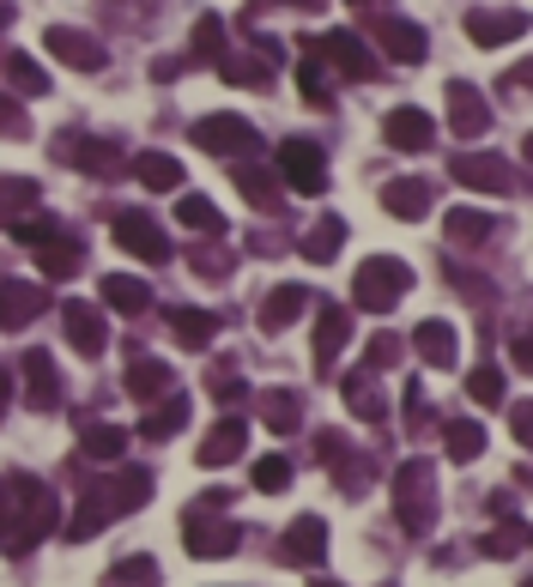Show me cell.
<instances>
[{
  "instance_id": "83f0119b",
  "label": "cell",
  "mask_w": 533,
  "mask_h": 587,
  "mask_svg": "<svg viewBox=\"0 0 533 587\" xmlns=\"http://www.w3.org/2000/svg\"><path fill=\"white\" fill-rule=\"evenodd\" d=\"M339 340H346V315H339V309H327V315H322V345H315V369H327V364H334Z\"/></svg>"
},
{
  "instance_id": "7dc6e473",
  "label": "cell",
  "mask_w": 533,
  "mask_h": 587,
  "mask_svg": "<svg viewBox=\"0 0 533 587\" xmlns=\"http://www.w3.org/2000/svg\"><path fill=\"white\" fill-rule=\"evenodd\" d=\"M528 164H533V140H528Z\"/></svg>"
},
{
  "instance_id": "7bdbcfd3",
  "label": "cell",
  "mask_w": 533,
  "mask_h": 587,
  "mask_svg": "<svg viewBox=\"0 0 533 587\" xmlns=\"http://www.w3.org/2000/svg\"><path fill=\"white\" fill-rule=\"evenodd\" d=\"M0 128H7V133H19V128H25V116H19V109H7V104H0Z\"/></svg>"
},
{
  "instance_id": "f35d334b",
  "label": "cell",
  "mask_w": 533,
  "mask_h": 587,
  "mask_svg": "<svg viewBox=\"0 0 533 587\" xmlns=\"http://www.w3.org/2000/svg\"><path fill=\"white\" fill-rule=\"evenodd\" d=\"M164 388H170V376L158 364H140V369H134V394H140V400H152V394H164Z\"/></svg>"
},
{
  "instance_id": "d4e9b609",
  "label": "cell",
  "mask_w": 533,
  "mask_h": 587,
  "mask_svg": "<svg viewBox=\"0 0 533 587\" xmlns=\"http://www.w3.org/2000/svg\"><path fill=\"white\" fill-rule=\"evenodd\" d=\"M236 188H243V195H248V207H274V176H267V171H255V164H236Z\"/></svg>"
},
{
  "instance_id": "6da1fadb",
  "label": "cell",
  "mask_w": 533,
  "mask_h": 587,
  "mask_svg": "<svg viewBox=\"0 0 533 587\" xmlns=\"http://www.w3.org/2000/svg\"><path fill=\"white\" fill-rule=\"evenodd\" d=\"M401 291H413V273H406L401 261L376 255V261L358 267V303H364V309H394V297H401Z\"/></svg>"
},
{
  "instance_id": "7402d4cb",
  "label": "cell",
  "mask_w": 533,
  "mask_h": 587,
  "mask_svg": "<svg viewBox=\"0 0 533 587\" xmlns=\"http://www.w3.org/2000/svg\"><path fill=\"white\" fill-rule=\"evenodd\" d=\"M449 340H455V333H449L442 321H425V327H418V352H425L430 364H455V345H449Z\"/></svg>"
},
{
  "instance_id": "ba28073f",
  "label": "cell",
  "mask_w": 533,
  "mask_h": 587,
  "mask_svg": "<svg viewBox=\"0 0 533 587\" xmlns=\"http://www.w3.org/2000/svg\"><path fill=\"white\" fill-rule=\"evenodd\" d=\"M382 133H389L394 152H425L430 133H437V121H430L425 109H394V116L382 121Z\"/></svg>"
},
{
  "instance_id": "4316f807",
  "label": "cell",
  "mask_w": 533,
  "mask_h": 587,
  "mask_svg": "<svg viewBox=\"0 0 533 587\" xmlns=\"http://www.w3.org/2000/svg\"><path fill=\"white\" fill-rule=\"evenodd\" d=\"M7 291H13V297H7V303H0V321H31V315H37L43 309V297H37V285H7Z\"/></svg>"
},
{
  "instance_id": "e575fe53",
  "label": "cell",
  "mask_w": 533,
  "mask_h": 587,
  "mask_svg": "<svg viewBox=\"0 0 533 587\" xmlns=\"http://www.w3.org/2000/svg\"><path fill=\"white\" fill-rule=\"evenodd\" d=\"M479 448H485L479 424H455V431H449V455H455V460H479Z\"/></svg>"
},
{
  "instance_id": "2e32d148",
  "label": "cell",
  "mask_w": 533,
  "mask_h": 587,
  "mask_svg": "<svg viewBox=\"0 0 533 587\" xmlns=\"http://www.w3.org/2000/svg\"><path fill=\"white\" fill-rule=\"evenodd\" d=\"M243 455V424H219V431H212V443H200V467H224V460H236Z\"/></svg>"
},
{
  "instance_id": "c3c4849f",
  "label": "cell",
  "mask_w": 533,
  "mask_h": 587,
  "mask_svg": "<svg viewBox=\"0 0 533 587\" xmlns=\"http://www.w3.org/2000/svg\"><path fill=\"white\" fill-rule=\"evenodd\" d=\"M351 7H364V0H351Z\"/></svg>"
},
{
  "instance_id": "d6a6232c",
  "label": "cell",
  "mask_w": 533,
  "mask_h": 587,
  "mask_svg": "<svg viewBox=\"0 0 533 587\" xmlns=\"http://www.w3.org/2000/svg\"><path fill=\"white\" fill-rule=\"evenodd\" d=\"M298 85H303V104H327V73H322V55L298 67Z\"/></svg>"
},
{
  "instance_id": "d6986e66",
  "label": "cell",
  "mask_w": 533,
  "mask_h": 587,
  "mask_svg": "<svg viewBox=\"0 0 533 587\" xmlns=\"http://www.w3.org/2000/svg\"><path fill=\"white\" fill-rule=\"evenodd\" d=\"M37 207V183H19V176H0V224H13L19 212Z\"/></svg>"
},
{
  "instance_id": "ee69618b",
  "label": "cell",
  "mask_w": 533,
  "mask_h": 587,
  "mask_svg": "<svg viewBox=\"0 0 533 587\" xmlns=\"http://www.w3.org/2000/svg\"><path fill=\"white\" fill-rule=\"evenodd\" d=\"M503 85H533V61H521V67H515V73H509V79H503Z\"/></svg>"
},
{
  "instance_id": "f907efd6",
  "label": "cell",
  "mask_w": 533,
  "mask_h": 587,
  "mask_svg": "<svg viewBox=\"0 0 533 587\" xmlns=\"http://www.w3.org/2000/svg\"><path fill=\"white\" fill-rule=\"evenodd\" d=\"M528 587H533V582H528Z\"/></svg>"
},
{
  "instance_id": "f6af8a7d",
  "label": "cell",
  "mask_w": 533,
  "mask_h": 587,
  "mask_svg": "<svg viewBox=\"0 0 533 587\" xmlns=\"http://www.w3.org/2000/svg\"><path fill=\"white\" fill-rule=\"evenodd\" d=\"M286 7H322V0H286Z\"/></svg>"
},
{
  "instance_id": "8d00e7d4",
  "label": "cell",
  "mask_w": 533,
  "mask_h": 587,
  "mask_svg": "<svg viewBox=\"0 0 533 587\" xmlns=\"http://www.w3.org/2000/svg\"><path fill=\"white\" fill-rule=\"evenodd\" d=\"M467 394H473L479 406H497V400H503V376H497V369H473Z\"/></svg>"
},
{
  "instance_id": "cb8c5ba5",
  "label": "cell",
  "mask_w": 533,
  "mask_h": 587,
  "mask_svg": "<svg viewBox=\"0 0 533 587\" xmlns=\"http://www.w3.org/2000/svg\"><path fill=\"white\" fill-rule=\"evenodd\" d=\"M121 448H128V431H116V424H92L85 431V455L92 460H116Z\"/></svg>"
},
{
  "instance_id": "ffe728a7",
  "label": "cell",
  "mask_w": 533,
  "mask_h": 587,
  "mask_svg": "<svg viewBox=\"0 0 533 587\" xmlns=\"http://www.w3.org/2000/svg\"><path fill=\"white\" fill-rule=\"evenodd\" d=\"M104 303H109V309H121V315H140L146 309V285H140V279H104Z\"/></svg>"
},
{
  "instance_id": "5b68a950",
  "label": "cell",
  "mask_w": 533,
  "mask_h": 587,
  "mask_svg": "<svg viewBox=\"0 0 533 587\" xmlns=\"http://www.w3.org/2000/svg\"><path fill=\"white\" fill-rule=\"evenodd\" d=\"M43 43H49V49L61 55L67 67H79V73H97V67L109 61V55L97 49V43L85 37V31H67V25H49V31H43Z\"/></svg>"
},
{
  "instance_id": "bcb514c9",
  "label": "cell",
  "mask_w": 533,
  "mask_h": 587,
  "mask_svg": "<svg viewBox=\"0 0 533 587\" xmlns=\"http://www.w3.org/2000/svg\"><path fill=\"white\" fill-rule=\"evenodd\" d=\"M7 19H13V7H0V25H7Z\"/></svg>"
},
{
  "instance_id": "74e56055",
  "label": "cell",
  "mask_w": 533,
  "mask_h": 587,
  "mask_svg": "<svg viewBox=\"0 0 533 587\" xmlns=\"http://www.w3.org/2000/svg\"><path fill=\"white\" fill-rule=\"evenodd\" d=\"M183 418H188V406H183V400L158 406V412L146 418V436H170V431H176V424H183Z\"/></svg>"
},
{
  "instance_id": "9a60e30c",
  "label": "cell",
  "mask_w": 533,
  "mask_h": 587,
  "mask_svg": "<svg viewBox=\"0 0 533 587\" xmlns=\"http://www.w3.org/2000/svg\"><path fill=\"white\" fill-rule=\"evenodd\" d=\"M67 333H79V352H85V357L104 352V321H97L85 303H67Z\"/></svg>"
},
{
  "instance_id": "681fc988",
  "label": "cell",
  "mask_w": 533,
  "mask_h": 587,
  "mask_svg": "<svg viewBox=\"0 0 533 587\" xmlns=\"http://www.w3.org/2000/svg\"><path fill=\"white\" fill-rule=\"evenodd\" d=\"M322 587H334V582H322Z\"/></svg>"
},
{
  "instance_id": "30bf717a",
  "label": "cell",
  "mask_w": 533,
  "mask_h": 587,
  "mask_svg": "<svg viewBox=\"0 0 533 587\" xmlns=\"http://www.w3.org/2000/svg\"><path fill=\"white\" fill-rule=\"evenodd\" d=\"M55 157H61V164H79V171H92V176H104V171H116V164H121V152H109L104 140H73V133H61Z\"/></svg>"
},
{
  "instance_id": "277c9868",
  "label": "cell",
  "mask_w": 533,
  "mask_h": 587,
  "mask_svg": "<svg viewBox=\"0 0 533 587\" xmlns=\"http://www.w3.org/2000/svg\"><path fill=\"white\" fill-rule=\"evenodd\" d=\"M195 145H207L212 157H236L243 145H255V128H248L243 116H207V121H195Z\"/></svg>"
},
{
  "instance_id": "b9f144b4",
  "label": "cell",
  "mask_w": 533,
  "mask_h": 587,
  "mask_svg": "<svg viewBox=\"0 0 533 587\" xmlns=\"http://www.w3.org/2000/svg\"><path fill=\"white\" fill-rule=\"evenodd\" d=\"M515 431H521V443L533 448V406H515Z\"/></svg>"
},
{
  "instance_id": "52a82bcc",
  "label": "cell",
  "mask_w": 533,
  "mask_h": 587,
  "mask_svg": "<svg viewBox=\"0 0 533 587\" xmlns=\"http://www.w3.org/2000/svg\"><path fill=\"white\" fill-rule=\"evenodd\" d=\"M116 243L128 248V255H140V261H164V255H170L164 236H158V224L140 219V212H121V219H116Z\"/></svg>"
},
{
  "instance_id": "7c38bea8",
  "label": "cell",
  "mask_w": 533,
  "mask_h": 587,
  "mask_svg": "<svg viewBox=\"0 0 533 587\" xmlns=\"http://www.w3.org/2000/svg\"><path fill=\"white\" fill-rule=\"evenodd\" d=\"M449 121H455V133H485V121H491V109L479 104V92L473 85H449Z\"/></svg>"
},
{
  "instance_id": "603a6c76",
  "label": "cell",
  "mask_w": 533,
  "mask_h": 587,
  "mask_svg": "<svg viewBox=\"0 0 533 587\" xmlns=\"http://www.w3.org/2000/svg\"><path fill=\"white\" fill-rule=\"evenodd\" d=\"M236 539H231V527H200V521H188V551H195V557H212V551H231Z\"/></svg>"
},
{
  "instance_id": "836d02e7",
  "label": "cell",
  "mask_w": 533,
  "mask_h": 587,
  "mask_svg": "<svg viewBox=\"0 0 533 587\" xmlns=\"http://www.w3.org/2000/svg\"><path fill=\"white\" fill-rule=\"evenodd\" d=\"M286 479H291V460L286 455L255 460V491H286Z\"/></svg>"
},
{
  "instance_id": "f1b7e54d",
  "label": "cell",
  "mask_w": 533,
  "mask_h": 587,
  "mask_svg": "<svg viewBox=\"0 0 533 587\" xmlns=\"http://www.w3.org/2000/svg\"><path fill=\"white\" fill-rule=\"evenodd\" d=\"M449 236H455V243H479V236H491V219H485V212L455 207V212H449Z\"/></svg>"
},
{
  "instance_id": "d590c367",
  "label": "cell",
  "mask_w": 533,
  "mask_h": 587,
  "mask_svg": "<svg viewBox=\"0 0 533 587\" xmlns=\"http://www.w3.org/2000/svg\"><path fill=\"white\" fill-rule=\"evenodd\" d=\"M195 49L207 55V61H224V25L219 19H200L195 25Z\"/></svg>"
},
{
  "instance_id": "5bb4252c",
  "label": "cell",
  "mask_w": 533,
  "mask_h": 587,
  "mask_svg": "<svg viewBox=\"0 0 533 587\" xmlns=\"http://www.w3.org/2000/svg\"><path fill=\"white\" fill-rule=\"evenodd\" d=\"M382 207H389L394 219H425V212H430V188L425 183H389V188H382Z\"/></svg>"
},
{
  "instance_id": "9c48e42d",
  "label": "cell",
  "mask_w": 533,
  "mask_h": 587,
  "mask_svg": "<svg viewBox=\"0 0 533 587\" xmlns=\"http://www.w3.org/2000/svg\"><path fill=\"white\" fill-rule=\"evenodd\" d=\"M322 61H334L339 73H351V79H370V73H376V61L364 55V43L351 37V31H327V37H322Z\"/></svg>"
},
{
  "instance_id": "44dd1931",
  "label": "cell",
  "mask_w": 533,
  "mask_h": 587,
  "mask_svg": "<svg viewBox=\"0 0 533 587\" xmlns=\"http://www.w3.org/2000/svg\"><path fill=\"white\" fill-rule=\"evenodd\" d=\"M170 327L183 333V345H207L212 333H219V321H212V315H200V309H170Z\"/></svg>"
},
{
  "instance_id": "4dcf8cb0",
  "label": "cell",
  "mask_w": 533,
  "mask_h": 587,
  "mask_svg": "<svg viewBox=\"0 0 533 587\" xmlns=\"http://www.w3.org/2000/svg\"><path fill=\"white\" fill-rule=\"evenodd\" d=\"M25 369H31V400H37V406H55V376H49V357H43V352H31V357H25Z\"/></svg>"
},
{
  "instance_id": "ac0fdd59",
  "label": "cell",
  "mask_w": 533,
  "mask_h": 587,
  "mask_svg": "<svg viewBox=\"0 0 533 587\" xmlns=\"http://www.w3.org/2000/svg\"><path fill=\"white\" fill-rule=\"evenodd\" d=\"M134 171H140V183H146V188H158V195L183 183V164H176V157H164V152H146Z\"/></svg>"
},
{
  "instance_id": "60d3db41",
  "label": "cell",
  "mask_w": 533,
  "mask_h": 587,
  "mask_svg": "<svg viewBox=\"0 0 533 587\" xmlns=\"http://www.w3.org/2000/svg\"><path fill=\"white\" fill-rule=\"evenodd\" d=\"M267 418H274L279 431H291V418H298V400H291V394H274V400H267Z\"/></svg>"
},
{
  "instance_id": "7a4b0ae2",
  "label": "cell",
  "mask_w": 533,
  "mask_h": 587,
  "mask_svg": "<svg viewBox=\"0 0 533 587\" xmlns=\"http://www.w3.org/2000/svg\"><path fill=\"white\" fill-rule=\"evenodd\" d=\"M279 171L291 176L298 195H322V188H327V157L315 152L310 140H286V145H279Z\"/></svg>"
},
{
  "instance_id": "e0dca14e",
  "label": "cell",
  "mask_w": 533,
  "mask_h": 587,
  "mask_svg": "<svg viewBox=\"0 0 533 587\" xmlns=\"http://www.w3.org/2000/svg\"><path fill=\"white\" fill-rule=\"evenodd\" d=\"M298 315H303V291L298 285H279L274 303H260V327H267V333H279V327L298 321Z\"/></svg>"
},
{
  "instance_id": "f546056e",
  "label": "cell",
  "mask_w": 533,
  "mask_h": 587,
  "mask_svg": "<svg viewBox=\"0 0 533 587\" xmlns=\"http://www.w3.org/2000/svg\"><path fill=\"white\" fill-rule=\"evenodd\" d=\"M176 219L183 224H195V231H224V219H219V207H207V200H176Z\"/></svg>"
},
{
  "instance_id": "1f68e13d",
  "label": "cell",
  "mask_w": 533,
  "mask_h": 587,
  "mask_svg": "<svg viewBox=\"0 0 533 587\" xmlns=\"http://www.w3.org/2000/svg\"><path fill=\"white\" fill-rule=\"evenodd\" d=\"M7 73H13V85H19V92H49V73H43V67L37 61H25V55H13V61H7Z\"/></svg>"
},
{
  "instance_id": "3957f363",
  "label": "cell",
  "mask_w": 533,
  "mask_h": 587,
  "mask_svg": "<svg viewBox=\"0 0 533 587\" xmlns=\"http://www.w3.org/2000/svg\"><path fill=\"white\" fill-rule=\"evenodd\" d=\"M455 183L485 188V195H509L515 176H509V164H503V157H491V152H461L455 157Z\"/></svg>"
},
{
  "instance_id": "8992f818",
  "label": "cell",
  "mask_w": 533,
  "mask_h": 587,
  "mask_svg": "<svg viewBox=\"0 0 533 587\" xmlns=\"http://www.w3.org/2000/svg\"><path fill=\"white\" fill-rule=\"evenodd\" d=\"M528 31V13L521 7H503V13H467V37L479 43V49H497V43L521 37Z\"/></svg>"
},
{
  "instance_id": "484cf974",
  "label": "cell",
  "mask_w": 533,
  "mask_h": 587,
  "mask_svg": "<svg viewBox=\"0 0 533 587\" xmlns=\"http://www.w3.org/2000/svg\"><path fill=\"white\" fill-rule=\"evenodd\" d=\"M339 236H346V224H339V219H322V231H310V243H303V255H310V261H334V255H339Z\"/></svg>"
},
{
  "instance_id": "8fae6325",
  "label": "cell",
  "mask_w": 533,
  "mask_h": 587,
  "mask_svg": "<svg viewBox=\"0 0 533 587\" xmlns=\"http://www.w3.org/2000/svg\"><path fill=\"white\" fill-rule=\"evenodd\" d=\"M376 43L394 61H425V31L406 25V19H376Z\"/></svg>"
},
{
  "instance_id": "4fadbf2b",
  "label": "cell",
  "mask_w": 533,
  "mask_h": 587,
  "mask_svg": "<svg viewBox=\"0 0 533 587\" xmlns=\"http://www.w3.org/2000/svg\"><path fill=\"white\" fill-rule=\"evenodd\" d=\"M322 551H327V527L315 521V515L291 521V533H286V557H291V563H315Z\"/></svg>"
},
{
  "instance_id": "ab89813d",
  "label": "cell",
  "mask_w": 533,
  "mask_h": 587,
  "mask_svg": "<svg viewBox=\"0 0 533 587\" xmlns=\"http://www.w3.org/2000/svg\"><path fill=\"white\" fill-rule=\"evenodd\" d=\"M152 557H134L128 563V570H116V582H109V587H152Z\"/></svg>"
}]
</instances>
